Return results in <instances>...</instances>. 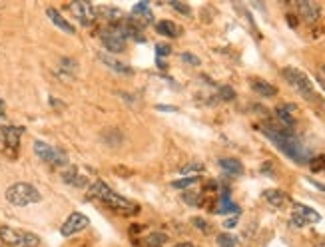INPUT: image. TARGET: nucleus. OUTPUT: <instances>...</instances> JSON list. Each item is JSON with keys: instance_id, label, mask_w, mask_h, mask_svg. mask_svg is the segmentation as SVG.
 <instances>
[{"instance_id": "nucleus-1", "label": "nucleus", "mask_w": 325, "mask_h": 247, "mask_svg": "<svg viewBox=\"0 0 325 247\" xmlns=\"http://www.w3.org/2000/svg\"><path fill=\"white\" fill-rule=\"evenodd\" d=\"M263 134L285 154V156H289L293 162H297V164H307L309 160H311V156H309V150L303 146V142L291 132V130H287V128H279V126H265L263 128Z\"/></svg>"}, {"instance_id": "nucleus-2", "label": "nucleus", "mask_w": 325, "mask_h": 247, "mask_svg": "<svg viewBox=\"0 0 325 247\" xmlns=\"http://www.w3.org/2000/svg\"><path fill=\"white\" fill-rule=\"evenodd\" d=\"M88 195L90 197H94V199H100V201H104L108 207H112V209H118V211H124V213H134V211H138V205H134L130 199H126V197H122V195H118L116 191H112L104 182H96V184H92V187H90V191H88Z\"/></svg>"}, {"instance_id": "nucleus-3", "label": "nucleus", "mask_w": 325, "mask_h": 247, "mask_svg": "<svg viewBox=\"0 0 325 247\" xmlns=\"http://www.w3.org/2000/svg\"><path fill=\"white\" fill-rule=\"evenodd\" d=\"M6 199L16 207H24V205L38 203L42 199V195L34 185H30L26 182H18V184H12L6 189Z\"/></svg>"}, {"instance_id": "nucleus-4", "label": "nucleus", "mask_w": 325, "mask_h": 247, "mask_svg": "<svg viewBox=\"0 0 325 247\" xmlns=\"http://www.w3.org/2000/svg\"><path fill=\"white\" fill-rule=\"evenodd\" d=\"M0 241L6 247H38L40 237L36 233L24 231V229H14L8 225L0 227Z\"/></svg>"}, {"instance_id": "nucleus-5", "label": "nucleus", "mask_w": 325, "mask_h": 247, "mask_svg": "<svg viewBox=\"0 0 325 247\" xmlns=\"http://www.w3.org/2000/svg\"><path fill=\"white\" fill-rule=\"evenodd\" d=\"M283 76H285V80H287L303 98H307V100H313V98H315L313 84H311V80H309L301 70H297V68H285V70H283Z\"/></svg>"}, {"instance_id": "nucleus-6", "label": "nucleus", "mask_w": 325, "mask_h": 247, "mask_svg": "<svg viewBox=\"0 0 325 247\" xmlns=\"http://www.w3.org/2000/svg\"><path fill=\"white\" fill-rule=\"evenodd\" d=\"M34 154H36L42 162L52 164V166H66V164H68V156H66L62 150L52 148V146H48L46 142H40V140L34 142Z\"/></svg>"}, {"instance_id": "nucleus-7", "label": "nucleus", "mask_w": 325, "mask_h": 247, "mask_svg": "<svg viewBox=\"0 0 325 247\" xmlns=\"http://www.w3.org/2000/svg\"><path fill=\"white\" fill-rule=\"evenodd\" d=\"M68 10L74 14V18L82 24V26H90L96 20V8L90 2H84V0H78V2H72L68 6Z\"/></svg>"}, {"instance_id": "nucleus-8", "label": "nucleus", "mask_w": 325, "mask_h": 247, "mask_svg": "<svg viewBox=\"0 0 325 247\" xmlns=\"http://www.w3.org/2000/svg\"><path fill=\"white\" fill-rule=\"evenodd\" d=\"M88 223H90V219H88L86 215H82V213H72V215H68V219L62 223L60 233H62L64 237H72V235L84 231V229L88 227Z\"/></svg>"}, {"instance_id": "nucleus-9", "label": "nucleus", "mask_w": 325, "mask_h": 247, "mask_svg": "<svg viewBox=\"0 0 325 247\" xmlns=\"http://www.w3.org/2000/svg\"><path fill=\"white\" fill-rule=\"evenodd\" d=\"M102 44L106 46V50H110V52H122L124 48H126V40L110 26L108 30H104L102 32Z\"/></svg>"}, {"instance_id": "nucleus-10", "label": "nucleus", "mask_w": 325, "mask_h": 247, "mask_svg": "<svg viewBox=\"0 0 325 247\" xmlns=\"http://www.w3.org/2000/svg\"><path fill=\"white\" fill-rule=\"evenodd\" d=\"M22 132L24 130L18 126H0V144H4L8 148H16Z\"/></svg>"}, {"instance_id": "nucleus-11", "label": "nucleus", "mask_w": 325, "mask_h": 247, "mask_svg": "<svg viewBox=\"0 0 325 247\" xmlns=\"http://www.w3.org/2000/svg\"><path fill=\"white\" fill-rule=\"evenodd\" d=\"M297 10L301 14V18L305 22H315L321 16V8L317 2H311V0H303V2H297Z\"/></svg>"}, {"instance_id": "nucleus-12", "label": "nucleus", "mask_w": 325, "mask_h": 247, "mask_svg": "<svg viewBox=\"0 0 325 247\" xmlns=\"http://www.w3.org/2000/svg\"><path fill=\"white\" fill-rule=\"evenodd\" d=\"M96 16L108 20L110 24H116V22L124 20V12L120 8H116V6H98L96 8Z\"/></svg>"}, {"instance_id": "nucleus-13", "label": "nucleus", "mask_w": 325, "mask_h": 247, "mask_svg": "<svg viewBox=\"0 0 325 247\" xmlns=\"http://www.w3.org/2000/svg\"><path fill=\"white\" fill-rule=\"evenodd\" d=\"M251 90L257 94V96H263V98H273L277 94V88L271 86L269 82L261 80V78H253L251 80Z\"/></svg>"}, {"instance_id": "nucleus-14", "label": "nucleus", "mask_w": 325, "mask_h": 247, "mask_svg": "<svg viewBox=\"0 0 325 247\" xmlns=\"http://www.w3.org/2000/svg\"><path fill=\"white\" fill-rule=\"evenodd\" d=\"M46 14H48V18H50V20H52V22H54L62 32H66V34H74V32H76L74 26H72V24H70V22H68V20H66L58 10H56V8H48Z\"/></svg>"}, {"instance_id": "nucleus-15", "label": "nucleus", "mask_w": 325, "mask_h": 247, "mask_svg": "<svg viewBox=\"0 0 325 247\" xmlns=\"http://www.w3.org/2000/svg\"><path fill=\"white\" fill-rule=\"evenodd\" d=\"M156 30H158L162 36H168V38H178V36L182 34V28H180L176 22H172V20H162V22H158V24H156Z\"/></svg>"}, {"instance_id": "nucleus-16", "label": "nucleus", "mask_w": 325, "mask_h": 247, "mask_svg": "<svg viewBox=\"0 0 325 247\" xmlns=\"http://www.w3.org/2000/svg\"><path fill=\"white\" fill-rule=\"evenodd\" d=\"M220 168L224 172H228L230 176H242L244 174V166L240 160H234V158H222L220 160Z\"/></svg>"}, {"instance_id": "nucleus-17", "label": "nucleus", "mask_w": 325, "mask_h": 247, "mask_svg": "<svg viewBox=\"0 0 325 247\" xmlns=\"http://www.w3.org/2000/svg\"><path fill=\"white\" fill-rule=\"evenodd\" d=\"M263 197H265L273 207H283V205L289 201V197H287L281 189H265V191H263Z\"/></svg>"}, {"instance_id": "nucleus-18", "label": "nucleus", "mask_w": 325, "mask_h": 247, "mask_svg": "<svg viewBox=\"0 0 325 247\" xmlns=\"http://www.w3.org/2000/svg\"><path fill=\"white\" fill-rule=\"evenodd\" d=\"M110 70H114V72H118V74H132V68L128 66V64H124V62H118V60H114L112 56H106V54H100L98 56Z\"/></svg>"}, {"instance_id": "nucleus-19", "label": "nucleus", "mask_w": 325, "mask_h": 247, "mask_svg": "<svg viewBox=\"0 0 325 247\" xmlns=\"http://www.w3.org/2000/svg\"><path fill=\"white\" fill-rule=\"evenodd\" d=\"M62 180L70 185H76V187H84L86 185V176H80V172L76 168H70L62 174Z\"/></svg>"}, {"instance_id": "nucleus-20", "label": "nucleus", "mask_w": 325, "mask_h": 247, "mask_svg": "<svg viewBox=\"0 0 325 247\" xmlns=\"http://www.w3.org/2000/svg\"><path fill=\"white\" fill-rule=\"evenodd\" d=\"M295 213L301 215V217L305 219V223H317V221L321 219V215H319L315 209H311V207H307V205H301V203L295 205Z\"/></svg>"}, {"instance_id": "nucleus-21", "label": "nucleus", "mask_w": 325, "mask_h": 247, "mask_svg": "<svg viewBox=\"0 0 325 247\" xmlns=\"http://www.w3.org/2000/svg\"><path fill=\"white\" fill-rule=\"evenodd\" d=\"M291 110H295V106H279L277 110H275V114H277V118L285 124V128H291L293 124H295V118H293V114H291Z\"/></svg>"}, {"instance_id": "nucleus-22", "label": "nucleus", "mask_w": 325, "mask_h": 247, "mask_svg": "<svg viewBox=\"0 0 325 247\" xmlns=\"http://www.w3.org/2000/svg\"><path fill=\"white\" fill-rule=\"evenodd\" d=\"M166 243V235L164 233H152L150 237H146V247H160Z\"/></svg>"}, {"instance_id": "nucleus-23", "label": "nucleus", "mask_w": 325, "mask_h": 247, "mask_svg": "<svg viewBox=\"0 0 325 247\" xmlns=\"http://www.w3.org/2000/svg\"><path fill=\"white\" fill-rule=\"evenodd\" d=\"M230 211H240V207L234 203V201H230L228 197H224L222 201H220V207H218V213H230Z\"/></svg>"}, {"instance_id": "nucleus-24", "label": "nucleus", "mask_w": 325, "mask_h": 247, "mask_svg": "<svg viewBox=\"0 0 325 247\" xmlns=\"http://www.w3.org/2000/svg\"><path fill=\"white\" fill-rule=\"evenodd\" d=\"M196 182H198V176H190V178H184V180H176L172 185H174L176 189H186V187L194 185Z\"/></svg>"}, {"instance_id": "nucleus-25", "label": "nucleus", "mask_w": 325, "mask_h": 247, "mask_svg": "<svg viewBox=\"0 0 325 247\" xmlns=\"http://www.w3.org/2000/svg\"><path fill=\"white\" fill-rule=\"evenodd\" d=\"M236 237L234 235H228V233H222V235H218V245L220 247H236Z\"/></svg>"}, {"instance_id": "nucleus-26", "label": "nucleus", "mask_w": 325, "mask_h": 247, "mask_svg": "<svg viewBox=\"0 0 325 247\" xmlns=\"http://www.w3.org/2000/svg\"><path fill=\"white\" fill-rule=\"evenodd\" d=\"M134 14H138V16L142 14V18H146V20H150V16H152L150 10H148V4H146V2L136 4V6H134Z\"/></svg>"}, {"instance_id": "nucleus-27", "label": "nucleus", "mask_w": 325, "mask_h": 247, "mask_svg": "<svg viewBox=\"0 0 325 247\" xmlns=\"http://www.w3.org/2000/svg\"><path fill=\"white\" fill-rule=\"evenodd\" d=\"M170 6H172V8H174V10H178V12H180V14H184V16H186V14H190V12H192V10H190V6H188V4H182V2H178V0H172V2H170Z\"/></svg>"}, {"instance_id": "nucleus-28", "label": "nucleus", "mask_w": 325, "mask_h": 247, "mask_svg": "<svg viewBox=\"0 0 325 247\" xmlns=\"http://www.w3.org/2000/svg\"><path fill=\"white\" fill-rule=\"evenodd\" d=\"M182 60H184V62H188V64H192V66H200V64H202V62H200V58H198V56H194V54H190V52L182 54Z\"/></svg>"}, {"instance_id": "nucleus-29", "label": "nucleus", "mask_w": 325, "mask_h": 247, "mask_svg": "<svg viewBox=\"0 0 325 247\" xmlns=\"http://www.w3.org/2000/svg\"><path fill=\"white\" fill-rule=\"evenodd\" d=\"M220 94H222L224 100H234V98H236V92H234L230 86H222V88H220Z\"/></svg>"}, {"instance_id": "nucleus-30", "label": "nucleus", "mask_w": 325, "mask_h": 247, "mask_svg": "<svg viewBox=\"0 0 325 247\" xmlns=\"http://www.w3.org/2000/svg\"><path fill=\"white\" fill-rule=\"evenodd\" d=\"M156 52H158V56H168L172 52V48L168 44H158L156 46Z\"/></svg>"}, {"instance_id": "nucleus-31", "label": "nucleus", "mask_w": 325, "mask_h": 247, "mask_svg": "<svg viewBox=\"0 0 325 247\" xmlns=\"http://www.w3.org/2000/svg\"><path fill=\"white\" fill-rule=\"evenodd\" d=\"M202 170H204V166H202V164H190V166L182 168V174H190V172H202Z\"/></svg>"}, {"instance_id": "nucleus-32", "label": "nucleus", "mask_w": 325, "mask_h": 247, "mask_svg": "<svg viewBox=\"0 0 325 247\" xmlns=\"http://www.w3.org/2000/svg\"><path fill=\"white\" fill-rule=\"evenodd\" d=\"M311 168L317 172V170H323L325 168V158H313V162H309Z\"/></svg>"}, {"instance_id": "nucleus-33", "label": "nucleus", "mask_w": 325, "mask_h": 247, "mask_svg": "<svg viewBox=\"0 0 325 247\" xmlns=\"http://www.w3.org/2000/svg\"><path fill=\"white\" fill-rule=\"evenodd\" d=\"M192 221H194V225H196L198 229H202V231H210V225H208L204 219H200V217H194Z\"/></svg>"}, {"instance_id": "nucleus-34", "label": "nucleus", "mask_w": 325, "mask_h": 247, "mask_svg": "<svg viewBox=\"0 0 325 247\" xmlns=\"http://www.w3.org/2000/svg\"><path fill=\"white\" fill-rule=\"evenodd\" d=\"M291 221H293V225H297V227H303V225H307V223H305V219H303L301 215H297V213H293Z\"/></svg>"}, {"instance_id": "nucleus-35", "label": "nucleus", "mask_w": 325, "mask_h": 247, "mask_svg": "<svg viewBox=\"0 0 325 247\" xmlns=\"http://www.w3.org/2000/svg\"><path fill=\"white\" fill-rule=\"evenodd\" d=\"M158 110H162V112H178V108H174V106H158Z\"/></svg>"}, {"instance_id": "nucleus-36", "label": "nucleus", "mask_w": 325, "mask_h": 247, "mask_svg": "<svg viewBox=\"0 0 325 247\" xmlns=\"http://www.w3.org/2000/svg\"><path fill=\"white\" fill-rule=\"evenodd\" d=\"M224 225H226V227H236V219H228Z\"/></svg>"}, {"instance_id": "nucleus-37", "label": "nucleus", "mask_w": 325, "mask_h": 247, "mask_svg": "<svg viewBox=\"0 0 325 247\" xmlns=\"http://www.w3.org/2000/svg\"><path fill=\"white\" fill-rule=\"evenodd\" d=\"M313 185H315V187H319L321 191H325V185H323V184H319V182H313Z\"/></svg>"}, {"instance_id": "nucleus-38", "label": "nucleus", "mask_w": 325, "mask_h": 247, "mask_svg": "<svg viewBox=\"0 0 325 247\" xmlns=\"http://www.w3.org/2000/svg\"><path fill=\"white\" fill-rule=\"evenodd\" d=\"M176 247H196V245H192V243H178Z\"/></svg>"}, {"instance_id": "nucleus-39", "label": "nucleus", "mask_w": 325, "mask_h": 247, "mask_svg": "<svg viewBox=\"0 0 325 247\" xmlns=\"http://www.w3.org/2000/svg\"><path fill=\"white\" fill-rule=\"evenodd\" d=\"M2 118H4V112H2V110H0V120H2Z\"/></svg>"}, {"instance_id": "nucleus-40", "label": "nucleus", "mask_w": 325, "mask_h": 247, "mask_svg": "<svg viewBox=\"0 0 325 247\" xmlns=\"http://www.w3.org/2000/svg\"><path fill=\"white\" fill-rule=\"evenodd\" d=\"M2 106H4V104H2V102H0V110H2Z\"/></svg>"}, {"instance_id": "nucleus-41", "label": "nucleus", "mask_w": 325, "mask_h": 247, "mask_svg": "<svg viewBox=\"0 0 325 247\" xmlns=\"http://www.w3.org/2000/svg\"><path fill=\"white\" fill-rule=\"evenodd\" d=\"M321 70H323V72H325V64H323V66H321Z\"/></svg>"}]
</instances>
